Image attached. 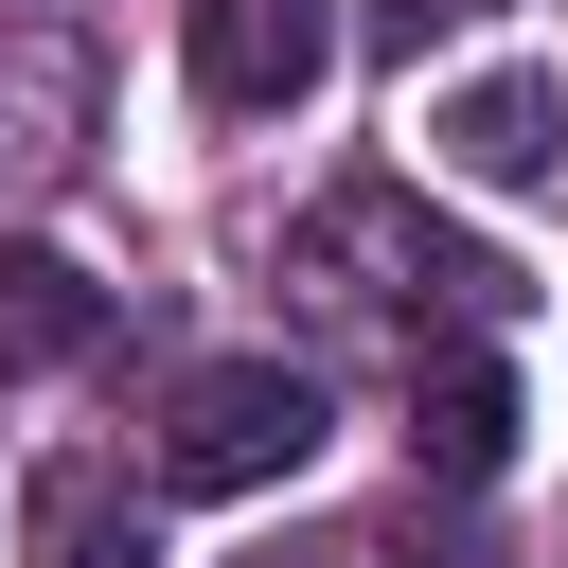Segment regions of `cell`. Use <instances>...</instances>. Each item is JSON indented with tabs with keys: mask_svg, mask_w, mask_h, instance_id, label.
I'll return each mask as SVG.
<instances>
[{
	"mask_svg": "<svg viewBox=\"0 0 568 568\" xmlns=\"http://www.w3.org/2000/svg\"><path fill=\"white\" fill-rule=\"evenodd\" d=\"M320 373L302 355H213V373H178V408H160V479L178 497H266V479H302L320 462Z\"/></svg>",
	"mask_w": 568,
	"mask_h": 568,
	"instance_id": "obj_1",
	"label": "cell"
},
{
	"mask_svg": "<svg viewBox=\"0 0 568 568\" xmlns=\"http://www.w3.org/2000/svg\"><path fill=\"white\" fill-rule=\"evenodd\" d=\"M426 160L479 178V195H550V178H568V89H550V71H462V89L426 106Z\"/></svg>",
	"mask_w": 568,
	"mask_h": 568,
	"instance_id": "obj_2",
	"label": "cell"
},
{
	"mask_svg": "<svg viewBox=\"0 0 568 568\" xmlns=\"http://www.w3.org/2000/svg\"><path fill=\"white\" fill-rule=\"evenodd\" d=\"M337 71V0H195V89L231 124H284Z\"/></svg>",
	"mask_w": 568,
	"mask_h": 568,
	"instance_id": "obj_3",
	"label": "cell"
},
{
	"mask_svg": "<svg viewBox=\"0 0 568 568\" xmlns=\"http://www.w3.org/2000/svg\"><path fill=\"white\" fill-rule=\"evenodd\" d=\"M408 462H426L444 497H479V479L515 462V373H497V355H444V373H408Z\"/></svg>",
	"mask_w": 568,
	"mask_h": 568,
	"instance_id": "obj_4",
	"label": "cell"
},
{
	"mask_svg": "<svg viewBox=\"0 0 568 568\" xmlns=\"http://www.w3.org/2000/svg\"><path fill=\"white\" fill-rule=\"evenodd\" d=\"M18 550H36V568H160V550H142V497H124L106 462H53V479L18 497Z\"/></svg>",
	"mask_w": 568,
	"mask_h": 568,
	"instance_id": "obj_5",
	"label": "cell"
},
{
	"mask_svg": "<svg viewBox=\"0 0 568 568\" xmlns=\"http://www.w3.org/2000/svg\"><path fill=\"white\" fill-rule=\"evenodd\" d=\"M106 337V284L71 248H0V373H71Z\"/></svg>",
	"mask_w": 568,
	"mask_h": 568,
	"instance_id": "obj_6",
	"label": "cell"
},
{
	"mask_svg": "<svg viewBox=\"0 0 568 568\" xmlns=\"http://www.w3.org/2000/svg\"><path fill=\"white\" fill-rule=\"evenodd\" d=\"M373 18H390V36H408V53H426V36H444V18H497V0H373Z\"/></svg>",
	"mask_w": 568,
	"mask_h": 568,
	"instance_id": "obj_7",
	"label": "cell"
},
{
	"mask_svg": "<svg viewBox=\"0 0 568 568\" xmlns=\"http://www.w3.org/2000/svg\"><path fill=\"white\" fill-rule=\"evenodd\" d=\"M231 568H373L355 532H302V550H231Z\"/></svg>",
	"mask_w": 568,
	"mask_h": 568,
	"instance_id": "obj_8",
	"label": "cell"
},
{
	"mask_svg": "<svg viewBox=\"0 0 568 568\" xmlns=\"http://www.w3.org/2000/svg\"><path fill=\"white\" fill-rule=\"evenodd\" d=\"M426 568H497V550H479V532H444V550H426Z\"/></svg>",
	"mask_w": 568,
	"mask_h": 568,
	"instance_id": "obj_9",
	"label": "cell"
}]
</instances>
